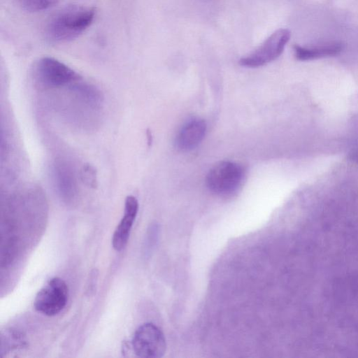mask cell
<instances>
[{"label": "cell", "mask_w": 358, "mask_h": 358, "mask_svg": "<svg viewBox=\"0 0 358 358\" xmlns=\"http://www.w3.org/2000/svg\"><path fill=\"white\" fill-rule=\"evenodd\" d=\"M299 231L300 352L358 357V213L310 212Z\"/></svg>", "instance_id": "6da1fadb"}, {"label": "cell", "mask_w": 358, "mask_h": 358, "mask_svg": "<svg viewBox=\"0 0 358 358\" xmlns=\"http://www.w3.org/2000/svg\"><path fill=\"white\" fill-rule=\"evenodd\" d=\"M94 16V8L80 5L68 6L50 20L47 27L48 36L57 43L74 40L91 25Z\"/></svg>", "instance_id": "7a4b0ae2"}, {"label": "cell", "mask_w": 358, "mask_h": 358, "mask_svg": "<svg viewBox=\"0 0 358 358\" xmlns=\"http://www.w3.org/2000/svg\"><path fill=\"white\" fill-rule=\"evenodd\" d=\"M34 78L45 89L58 88L81 79V76L64 63L51 57L39 59L34 66Z\"/></svg>", "instance_id": "3957f363"}, {"label": "cell", "mask_w": 358, "mask_h": 358, "mask_svg": "<svg viewBox=\"0 0 358 358\" xmlns=\"http://www.w3.org/2000/svg\"><path fill=\"white\" fill-rule=\"evenodd\" d=\"M244 171L237 163L224 161L215 165L206 176V185L213 193L229 195L235 192L241 186Z\"/></svg>", "instance_id": "277c9868"}, {"label": "cell", "mask_w": 358, "mask_h": 358, "mask_svg": "<svg viewBox=\"0 0 358 358\" xmlns=\"http://www.w3.org/2000/svg\"><path fill=\"white\" fill-rule=\"evenodd\" d=\"M290 36L287 29L276 30L257 49L242 57L239 64L248 68H257L275 60L282 53Z\"/></svg>", "instance_id": "5b68a950"}, {"label": "cell", "mask_w": 358, "mask_h": 358, "mask_svg": "<svg viewBox=\"0 0 358 358\" xmlns=\"http://www.w3.org/2000/svg\"><path fill=\"white\" fill-rule=\"evenodd\" d=\"M131 345L136 355L145 358L162 357L166 349L163 332L151 322L145 323L136 329Z\"/></svg>", "instance_id": "8992f818"}, {"label": "cell", "mask_w": 358, "mask_h": 358, "mask_svg": "<svg viewBox=\"0 0 358 358\" xmlns=\"http://www.w3.org/2000/svg\"><path fill=\"white\" fill-rule=\"evenodd\" d=\"M69 288L60 278H52L38 292L34 299L35 309L48 316L58 314L65 307Z\"/></svg>", "instance_id": "52a82bcc"}, {"label": "cell", "mask_w": 358, "mask_h": 358, "mask_svg": "<svg viewBox=\"0 0 358 358\" xmlns=\"http://www.w3.org/2000/svg\"><path fill=\"white\" fill-rule=\"evenodd\" d=\"M53 182L61 198L71 202L78 192L77 180L75 172L66 161L57 159L52 169Z\"/></svg>", "instance_id": "ba28073f"}, {"label": "cell", "mask_w": 358, "mask_h": 358, "mask_svg": "<svg viewBox=\"0 0 358 358\" xmlns=\"http://www.w3.org/2000/svg\"><path fill=\"white\" fill-rule=\"evenodd\" d=\"M138 210L137 199L132 195L127 196L124 202V215L112 238V245L116 251H121L127 245Z\"/></svg>", "instance_id": "9c48e42d"}, {"label": "cell", "mask_w": 358, "mask_h": 358, "mask_svg": "<svg viewBox=\"0 0 358 358\" xmlns=\"http://www.w3.org/2000/svg\"><path fill=\"white\" fill-rule=\"evenodd\" d=\"M207 125L203 120L194 118L187 122L178 133L176 144L178 149L189 151L196 146L203 139Z\"/></svg>", "instance_id": "30bf717a"}, {"label": "cell", "mask_w": 358, "mask_h": 358, "mask_svg": "<svg viewBox=\"0 0 358 358\" xmlns=\"http://www.w3.org/2000/svg\"><path fill=\"white\" fill-rule=\"evenodd\" d=\"M343 49V45L341 43H331L313 48H306L299 45L293 46L294 56L296 59L300 61L336 56L340 54Z\"/></svg>", "instance_id": "8fae6325"}, {"label": "cell", "mask_w": 358, "mask_h": 358, "mask_svg": "<svg viewBox=\"0 0 358 358\" xmlns=\"http://www.w3.org/2000/svg\"><path fill=\"white\" fill-rule=\"evenodd\" d=\"M59 0H19L22 8L29 12L43 10L54 6Z\"/></svg>", "instance_id": "7c38bea8"}, {"label": "cell", "mask_w": 358, "mask_h": 358, "mask_svg": "<svg viewBox=\"0 0 358 358\" xmlns=\"http://www.w3.org/2000/svg\"><path fill=\"white\" fill-rule=\"evenodd\" d=\"M81 178L83 182L92 187H96V172L95 169L90 165L85 164L81 170Z\"/></svg>", "instance_id": "4fadbf2b"}]
</instances>
